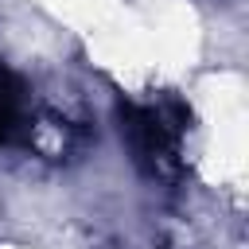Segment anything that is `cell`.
<instances>
[{
	"instance_id": "7a4b0ae2",
	"label": "cell",
	"mask_w": 249,
	"mask_h": 249,
	"mask_svg": "<svg viewBox=\"0 0 249 249\" xmlns=\"http://www.w3.org/2000/svg\"><path fill=\"white\" fill-rule=\"evenodd\" d=\"M16 113H19V86H16L12 70L0 66V140L12 136V128H16Z\"/></svg>"
},
{
	"instance_id": "6da1fadb",
	"label": "cell",
	"mask_w": 249,
	"mask_h": 249,
	"mask_svg": "<svg viewBox=\"0 0 249 249\" xmlns=\"http://www.w3.org/2000/svg\"><path fill=\"white\" fill-rule=\"evenodd\" d=\"M124 136L140 163H148L156 175H167L179 163V121L167 117V109L156 105H124L121 109Z\"/></svg>"
}]
</instances>
